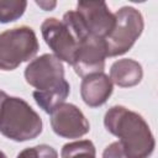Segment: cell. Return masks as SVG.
Listing matches in <instances>:
<instances>
[{"instance_id": "obj_11", "label": "cell", "mask_w": 158, "mask_h": 158, "mask_svg": "<svg viewBox=\"0 0 158 158\" xmlns=\"http://www.w3.org/2000/svg\"><path fill=\"white\" fill-rule=\"evenodd\" d=\"M142 65L135 59H118L110 68L111 81L121 88H130L137 85L142 80Z\"/></svg>"}, {"instance_id": "obj_5", "label": "cell", "mask_w": 158, "mask_h": 158, "mask_svg": "<svg viewBox=\"0 0 158 158\" xmlns=\"http://www.w3.org/2000/svg\"><path fill=\"white\" fill-rule=\"evenodd\" d=\"M41 32L54 56L58 59L72 64L78 44L81 41L72 26L63 20L48 17L42 22Z\"/></svg>"}, {"instance_id": "obj_2", "label": "cell", "mask_w": 158, "mask_h": 158, "mask_svg": "<svg viewBox=\"0 0 158 158\" xmlns=\"http://www.w3.org/2000/svg\"><path fill=\"white\" fill-rule=\"evenodd\" d=\"M41 132L40 115L23 99L9 96L0 90V133L12 141L23 142L36 138Z\"/></svg>"}, {"instance_id": "obj_14", "label": "cell", "mask_w": 158, "mask_h": 158, "mask_svg": "<svg viewBox=\"0 0 158 158\" xmlns=\"http://www.w3.org/2000/svg\"><path fill=\"white\" fill-rule=\"evenodd\" d=\"M27 6L23 0H0V22L6 23L22 16Z\"/></svg>"}, {"instance_id": "obj_4", "label": "cell", "mask_w": 158, "mask_h": 158, "mask_svg": "<svg viewBox=\"0 0 158 158\" xmlns=\"http://www.w3.org/2000/svg\"><path fill=\"white\" fill-rule=\"evenodd\" d=\"M114 16L115 22L112 30L104 38L107 57L126 53L138 40L144 27L142 14L132 6L121 7Z\"/></svg>"}, {"instance_id": "obj_6", "label": "cell", "mask_w": 158, "mask_h": 158, "mask_svg": "<svg viewBox=\"0 0 158 158\" xmlns=\"http://www.w3.org/2000/svg\"><path fill=\"white\" fill-rule=\"evenodd\" d=\"M25 79L38 91L48 90L64 80V68L54 54H42L28 63L25 69Z\"/></svg>"}, {"instance_id": "obj_18", "label": "cell", "mask_w": 158, "mask_h": 158, "mask_svg": "<svg viewBox=\"0 0 158 158\" xmlns=\"http://www.w3.org/2000/svg\"><path fill=\"white\" fill-rule=\"evenodd\" d=\"M0 158H7V157L5 156V153H4V152H1V151H0Z\"/></svg>"}, {"instance_id": "obj_17", "label": "cell", "mask_w": 158, "mask_h": 158, "mask_svg": "<svg viewBox=\"0 0 158 158\" xmlns=\"http://www.w3.org/2000/svg\"><path fill=\"white\" fill-rule=\"evenodd\" d=\"M36 4L40 7H42L43 10H51L56 6V1H51V2H48V1H36Z\"/></svg>"}, {"instance_id": "obj_15", "label": "cell", "mask_w": 158, "mask_h": 158, "mask_svg": "<svg viewBox=\"0 0 158 158\" xmlns=\"http://www.w3.org/2000/svg\"><path fill=\"white\" fill-rule=\"evenodd\" d=\"M16 158H58L57 151L47 144H38L21 151Z\"/></svg>"}, {"instance_id": "obj_8", "label": "cell", "mask_w": 158, "mask_h": 158, "mask_svg": "<svg viewBox=\"0 0 158 158\" xmlns=\"http://www.w3.org/2000/svg\"><path fill=\"white\" fill-rule=\"evenodd\" d=\"M51 126L56 135L64 138H79L90 130V125L79 107L67 102L51 112Z\"/></svg>"}, {"instance_id": "obj_1", "label": "cell", "mask_w": 158, "mask_h": 158, "mask_svg": "<svg viewBox=\"0 0 158 158\" xmlns=\"http://www.w3.org/2000/svg\"><path fill=\"white\" fill-rule=\"evenodd\" d=\"M106 130L118 137L128 158H149L156 141L144 118L125 106L110 107L104 117Z\"/></svg>"}, {"instance_id": "obj_13", "label": "cell", "mask_w": 158, "mask_h": 158, "mask_svg": "<svg viewBox=\"0 0 158 158\" xmlns=\"http://www.w3.org/2000/svg\"><path fill=\"white\" fill-rule=\"evenodd\" d=\"M60 157L62 158H96L95 146L89 139L70 142L63 146Z\"/></svg>"}, {"instance_id": "obj_10", "label": "cell", "mask_w": 158, "mask_h": 158, "mask_svg": "<svg viewBox=\"0 0 158 158\" xmlns=\"http://www.w3.org/2000/svg\"><path fill=\"white\" fill-rule=\"evenodd\" d=\"M112 94V81L104 73H94L83 78L80 95L83 101L90 107L104 105Z\"/></svg>"}, {"instance_id": "obj_7", "label": "cell", "mask_w": 158, "mask_h": 158, "mask_svg": "<svg viewBox=\"0 0 158 158\" xmlns=\"http://www.w3.org/2000/svg\"><path fill=\"white\" fill-rule=\"evenodd\" d=\"M106 57L105 40L88 35L79 42L72 65L74 72L84 78L94 73H102Z\"/></svg>"}, {"instance_id": "obj_12", "label": "cell", "mask_w": 158, "mask_h": 158, "mask_svg": "<svg viewBox=\"0 0 158 158\" xmlns=\"http://www.w3.org/2000/svg\"><path fill=\"white\" fill-rule=\"evenodd\" d=\"M69 93H70L69 83L64 79L60 84H58L52 89L43 90V91L35 90L33 99L43 111H46L47 114H51L56 107L64 104Z\"/></svg>"}, {"instance_id": "obj_3", "label": "cell", "mask_w": 158, "mask_h": 158, "mask_svg": "<svg viewBox=\"0 0 158 158\" xmlns=\"http://www.w3.org/2000/svg\"><path fill=\"white\" fill-rule=\"evenodd\" d=\"M37 36L31 27L20 26L0 33V69L14 70L38 52Z\"/></svg>"}, {"instance_id": "obj_16", "label": "cell", "mask_w": 158, "mask_h": 158, "mask_svg": "<svg viewBox=\"0 0 158 158\" xmlns=\"http://www.w3.org/2000/svg\"><path fill=\"white\" fill-rule=\"evenodd\" d=\"M102 158H128V157L126 156L122 144L118 141H116V142H112L111 144H109L104 149Z\"/></svg>"}, {"instance_id": "obj_9", "label": "cell", "mask_w": 158, "mask_h": 158, "mask_svg": "<svg viewBox=\"0 0 158 158\" xmlns=\"http://www.w3.org/2000/svg\"><path fill=\"white\" fill-rule=\"evenodd\" d=\"M75 12L93 36L105 38L112 30L115 16L105 1H79Z\"/></svg>"}]
</instances>
